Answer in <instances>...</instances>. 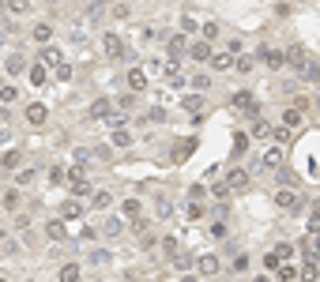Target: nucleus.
Instances as JSON below:
<instances>
[{
	"mask_svg": "<svg viewBox=\"0 0 320 282\" xmlns=\"http://www.w3.org/2000/svg\"><path fill=\"white\" fill-rule=\"evenodd\" d=\"M64 177H68L64 166H49V181H53V184H64Z\"/></svg>",
	"mask_w": 320,
	"mask_h": 282,
	"instance_id": "obj_34",
	"label": "nucleus"
},
{
	"mask_svg": "<svg viewBox=\"0 0 320 282\" xmlns=\"http://www.w3.org/2000/svg\"><path fill=\"white\" fill-rule=\"evenodd\" d=\"M192 87H196V91H207L211 79H207V75H192Z\"/></svg>",
	"mask_w": 320,
	"mask_h": 282,
	"instance_id": "obj_43",
	"label": "nucleus"
},
{
	"mask_svg": "<svg viewBox=\"0 0 320 282\" xmlns=\"http://www.w3.org/2000/svg\"><path fill=\"white\" fill-rule=\"evenodd\" d=\"M283 128H302V109H294V105H290V109L283 113Z\"/></svg>",
	"mask_w": 320,
	"mask_h": 282,
	"instance_id": "obj_17",
	"label": "nucleus"
},
{
	"mask_svg": "<svg viewBox=\"0 0 320 282\" xmlns=\"http://www.w3.org/2000/svg\"><path fill=\"white\" fill-rule=\"evenodd\" d=\"M283 260H279V252H264V271H275Z\"/></svg>",
	"mask_w": 320,
	"mask_h": 282,
	"instance_id": "obj_32",
	"label": "nucleus"
},
{
	"mask_svg": "<svg viewBox=\"0 0 320 282\" xmlns=\"http://www.w3.org/2000/svg\"><path fill=\"white\" fill-rule=\"evenodd\" d=\"M253 135H256V139H271V124H264V121H260L256 128H253Z\"/></svg>",
	"mask_w": 320,
	"mask_h": 282,
	"instance_id": "obj_38",
	"label": "nucleus"
},
{
	"mask_svg": "<svg viewBox=\"0 0 320 282\" xmlns=\"http://www.w3.org/2000/svg\"><path fill=\"white\" fill-rule=\"evenodd\" d=\"M302 79L305 83H320V61H305L302 64Z\"/></svg>",
	"mask_w": 320,
	"mask_h": 282,
	"instance_id": "obj_11",
	"label": "nucleus"
},
{
	"mask_svg": "<svg viewBox=\"0 0 320 282\" xmlns=\"http://www.w3.org/2000/svg\"><path fill=\"white\" fill-rule=\"evenodd\" d=\"M45 233H49L53 241H61V237H64V226H61V222H49V226H45Z\"/></svg>",
	"mask_w": 320,
	"mask_h": 282,
	"instance_id": "obj_37",
	"label": "nucleus"
},
{
	"mask_svg": "<svg viewBox=\"0 0 320 282\" xmlns=\"http://www.w3.org/2000/svg\"><path fill=\"white\" fill-rule=\"evenodd\" d=\"M173 264H177L181 271H185V267H192V256H181V252H177V256H173Z\"/></svg>",
	"mask_w": 320,
	"mask_h": 282,
	"instance_id": "obj_46",
	"label": "nucleus"
},
{
	"mask_svg": "<svg viewBox=\"0 0 320 282\" xmlns=\"http://www.w3.org/2000/svg\"><path fill=\"white\" fill-rule=\"evenodd\" d=\"M200 102H203V98H200V94H189V98H185V102H181V105H185V109H192V113H196V109H200Z\"/></svg>",
	"mask_w": 320,
	"mask_h": 282,
	"instance_id": "obj_41",
	"label": "nucleus"
},
{
	"mask_svg": "<svg viewBox=\"0 0 320 282\" xmlns=\"http://www.w3.org/2000/svg\"><path fill=\"white\" fill-rule=\"evenodd\" d=\"M23 68H26V57H23V53H12V57L4 61V72H8V75H23Z\"/></svg>",
	"mask_w": 320,
	"mask_h": 282,
	"instance_id": "obj_8",
	"label": "nucleus"
},
{
	"mask_svg": "<svg viewBox=\"0 0 320 282\" xmlns=\"http://www.w3.org/2000/svg\"><path fill=\"white\" fill-rule=\"evenodd\" d=\"M275 203L283 211H298V192H290V188H279L275 192Z\"/></svg>",
	"mask_w": 320,
	"mask_h": 282,
	"instance_id": "obj_6",
	"label": "nucleus"
},
{
	"mask_svg": "<svg viewBox=\"0 0 320 282\" xmlns=\"http://www.w3.org/2000/svg\"><path fill=\"white\" fill-rule=\"evenodd\" d=\"M31 34H34V42H49V38H53V26H49V23H38Z\"/></svg>",
	"mask_w": 320,
	"mask_h": 282,
	"instance_id": "obj_23",
	"label": "nucleus"
},
{
	"mask_svg": "<svg viewBox=\"0 0 320 282\" xmlns=\"http://www.w3.org/2000/svg\"><path fill=\"white\" fill-rule=\"evenodd\" d=\"M45 68H53V64H61V53H57V49H45V61H42Z\"/></svg>",
	"mask_w": 320,
	"mask_h": 282,
	"instance_id": "obj_42",
	"label": "nucleus"
},
{
	"mask_svg": "<svg viewBox=\"0 0 320 282\" xmlns=\"http://www.w3.org/2000/svg\"><path fill=\"white\" fill-rule=\"evenodd\" d=\"M234 68L241 75H249V72H253V57H234Z\"/></svg>",
	"mask_w": 320,
	"mask_h": 282,
	"instance_id": "obj_30",
	"label": "nucleus"
},
{
	"mask_svg": "<svg viewBox=\"0 0 320 282\" xmlns=\"http://www.w3.org/2000/svg\"><path fill=\"white\" fill-rule=\"evenodd\" d=\"M128 143H132L128 132H113V147H128Z\"/></svg>",
	"mask_w": 320,
	"mask_h": 282,
	"instance_id": "obj_39",
	"label": "nucleus"
},
{
	"mask_svg": "<svg viewBox=\"0 0 320 282\" xmlns=\"http://www.w3.org/2000/svg\"><path fill=\"white\" fill-rule=\"evenodd\" d=\"M245 147H249V135H245V132H237V139H234V151L241 154V151H245Z\"/></svg>",
	"mask_w": 320,
	"mask_h": 282,
	"instance_id": "obj_44",
	"label": "nucleus"
},
{
	"mask_svg": "<svg viewBox=\"0 0 320 282\" xmlns=\"http://www.w3.org/2000/svg\"><path fill=\"white\" fill-rule=\"evenodd\" d=\"M275 271H279V278H283V282H298V267H290V264H279Z\"/></svg>",
	"mask_w": 320,
	"mask_h": 282,
	"instance_id": "obj_27",
	"label": "nucleus"
},
{
	"mask_svg": "<svg viewBox=\"0 0 320 282\" xmlns=\"http://www.w3.org/2000/svg\"><path fill=\"white\" fill-rule=\"evenodd\" d=\"M102 49H105L110 61H124V57H128V45H124L121 34H105V38H102Z\"/></svg>",
	"mask_w": 320,
	"mask_h": 282,
	"instance_id": "obj_1",
	"label": "nucleus"
},
{
	"mask_svg": "<svg viewBox=\"0 0 320 282\" xmlns=\"http://www.w3.org/2000/svg\"><path fill=\"white\" fill-rule=\"evenodd\" d=\"M234 105H237V109H245L249 117H256V113H260V102H256V94H253V91L234 94Z\"/></svg>",
	"mask_w": 320,
	"mask_h": 282,
	"instance_id": "obj_2",
	"label": "nucleus"
},
{
	"mask_svg": "<svg viewBox=\"0 0 320 282\" xmlns=\"http://www.w3.org/2000/svg\"><path fill=\"white\" fill-rule=\"evenodd\" d=\"M15 181H19V184H31V181H34V170H31V166H26V170H15Z\"/></svg>",
	"mask_w": 320,
	"mask_h": 282,
	"instance_id": "obj_36",
	"label": "nucleus"
},
{
	"mask_svg": "<svg viewBox=\"0 0 320 282\" xmlns=\"http://www.w3.org/2000/svg\"><path fill=\"white\" fill-rule=\"evenodd\" d=\"M19 203H23V200H19V192H15V188H8V192H4V207H8V211H15Z\"/></svg>",
	"mask_w": 320,
	"mask_h": 282,
	"instance_id": "obj_31",
	"label": "nucleus"
},
{
	"mask_svg": "<svg viewBox=\"0 0 320 282\" xmlns=\"http://www.w3.org/2000/svg\"><path fill=\"white\" fill-rule=\"evenodd\" d=\"M249 267V256H234V271H245Z\"/></svg>",
	"mask_w": 320,
	"mask_h": 282,
	"instance_id": "obj_49",
	"label": "nucleus"
},
{
	"mask_svg": "<svg viewBox=\"0 0 320 282\" xmlns=\"http://www.w3.org/2000/svg\"><path fill=\"white\" fill-rule=\"evenodd\" d=\"M253 282H271V275H268V271H264V275H256Z\"/></svg>",
	"mask_w": 320,
	"mask_h": 282,
	"instance_id": "obj_51",
	"label": "nucleus"
},
{
	"mask_svg": "<svg viewBox=\"0 0 320 282\" xmlns=\"http://www.w3.org/2000/svg\"><path fill=\"white\" fill-rule=\"evenodd\" d=\"M45 72H49V68H45V64H34V68H31V83H34V87H42L45 79H49V75H45Z\"/></svg>",
	"mask_w": 320,
	"mask_h": 282,
	"instance_id": "obj_24",
	"label": "nucleus"
},
{
	"mask_svg": "<svg viewBox=\"0 0 320 282\" xmlns=\"http://www.w3.org/2000/svg\"><path fill=\"white\" fill-rule=\"evenodd\" d=\"M19 162H23V154H19V151L0 154V170H19Z\"/></svg>",
	"mask_w": 320,
	"mask_h": 282,
	"instance_id": "obj_18",
	"label": "nucleus"
},
{
	"mask_svg": "<svg viewBox=\"0 0 320 282\" xmlns=\"http://www.w3.org/2000/svg\"><path fill=\"white\" fill-rule=\"evenodd\" d=\"M0 15H4V0H0Z\"/></svg>",
	"mask_w": 320,
	"mask_h": 282,
	"instance_id": "obj_53",
	"label": "nucleus"
},
{
	"mask_svg": "<svg viewBox=\"0 0 320 282\" xmlns=\"http://www.w3.org/2000/svg\"><path fill=\"white\" fill-rule=\"evenodd\" d=\"M117 102H121V109H132V105H136V98H132V94H121Z\"/></svg>",
	"mask_w": 320,
	"mask_h": 282,
	"instance_id": "obj_48",
	"label": "nucleus"
},
{
	"mask_svg": "<svg viewBox=\"0 0 320 282\" xmlns=\"http://www.w3.org/2000/svg\"><path fill=\"white\" fill-rule=\"evenodd\" d=\"M45 117H49V109H45L42 102H31V105H26V121H31V124H45Z\"/></svg>",
	"mask_w": 320,
	"mask_h": 282,
	"instance_id": "obj_7",
	"label": "nucleus"
},
{
	"mask_svg": "<svg viewBox=\"0 0 320 282\" xmlns=\"http://www.w3.org/2000/svg\"><path fill=\"white\" fill-rule=\"evenodd\" d=\"M61 218H64V222L83 218V203H79V200H64V203H61Z\"/></svg>",
	"mask_w": 320,
	"mask_h": 282,
	"instance_id": "obj_4",
	"label": "nucleus"
},
{
	"mask_svg": "<svg viewBox=\"0 0 320 282\" xmlns=\"http://www.w3.org/2000/svg\"><path fill=\"white\" fill-rule=\"evenodd\" d=\"M316 275H320L316 264H305V267H302V282H316Z\"/></svg>",
	"mask_w": 320,
	"mask_h": 282,
	"instance_id": "obj_35",
	"label": "nucleus"
},
{
	"mask_svg": "<svg viewBox=\"0 0 320 282\" xmlns=\"http://www.w3.org/2000/svg\"><path fill=\"white\" fill-rule=\"evenodd\" d=\"M260 166H264V170H279V166H283V147H268L264 158H260Z\"/></svg>",
	"mask_w": 320,
	"mask_h": 282,
	"instance_id": "obj_5",
	"label": "nucleus"
},
{
	"mask_svg": "<svg viewBox=\"0 0 320 282\" xmlns=\"http://www.w3.org/2000/svg\"><path fill=\"white\" fill-rule=\"evenodd\" d=\"M0 42H4V34H0Z\"/></svg>",
	"mask_w": 320,
	"mask_h": 282,
	"instance_id": "obj_54",
	"label": "nucleus"
},
{
	"mask_svg": "<svg viewBox=\"0 0 320 282\" xmlns=\"http://www.w3.org/2000/svg\"><path fill=\"white\" fill-rule=\"evenodd\" d=\"M189 53H192V61H211V42H192Z\"/></svg>",
	"mask_w": 320,
	"mask_h": 282,
	"instance_id": "obj_13",
	"label": "nucleus"
},
{
	"mask_svg": "<svg viewBox=\"0 0 320 282\" xmlns=\"http://www.w3.org/2000/svg\"><path fill=\"white\" fill-rule=\"evenodd\" d=\"M154 207H158V215H162V218H170V215H173V203H170V196H158V200H154Z\"/></svg>",
	"mask_w": 320,
	"mask_h": 282,
	"instance_id": "obj_28",
	"label": "nucleus"
},
{
	"mask_svg": "<svg viewBox=\"0 0 320 282\" xmlns=\"http://www.w3.org/2000/svg\"><path fill=\"white\" fill-rule=\"evenodd\" d=\"M57 278H61V282H79V278H83V267H79V264H64Z\"/></svg>",
	"mask_w": 320,
	"mask_h": 282,
	"instance_id": "obj_10",
	"label": "nucleus"
},
{
	"mask_svg": "<svg viewBox=\"0 0 320 282\" xmlns=\"http://www.w3.org/2000/svg\"><path fill=\"white\" fill-rule=\"evenodd\" d=\"M128 87H132V91H147V75H143V68H132V72H128Z\"/></svg>",
	"mask_w": 320,
	"mask_h": 282,
	"instance_id": "obj_14",
	"label": "nucleus"
},
{
	"mask_svg": "<svg viewBox=\"0 0 320 282\" xmlns=\"http://www.w3.org/2000/svg\"><path fill=\"white\" fill-rule=\"evenodd\" d=\"M189 218H192V222L203 218V207H200V203H192V207H189Z\"/></svg>",
	"mask_w": 320,
	"mask_h": 282,
	"instance_id": "obj_47",
	"label": "nucleus"
},
{
	"mask_svg": "<svg viewBox=\"0 0 320 282\" xmlns=\"http://www.w3.org/2000/svg\"><path fill=\"white\" fill-rule=\"evenodd\" d=\"M286 61H290V64H294V68H298V72H302V64L309 61V57H305V49H302V45H290V53H286Z\"/></svg>",
	"mask_w": 320,
	"mask_h": 282,
	"instance_id": "obj_16",
	"label": "nucleus"
},
{
	"mask_svg": "<svg viewBox=\"0 0 320 282\" xmlns=\"http://www.w3.org/2000/svg\"><path fill=\"white\" fill-rule=\"evenodd\" d=\"M260 57H264L271 68H283V53H279V49H268V45H260Z\"/></svg>",
	"mask_w": 320,
	"mask_h": 282,
	"instance_id": "obj_20",
	"label": "nucleus"
},
{
	"mask_svg": "<svg viewBox=\"0 0 320 282\" xmlns=\"http://www.w3.org/2000/svg\"><path fill=\"white\" fill-rule=\"evenodd\" d=\"M185 42H189L185 34H173V38H170V45H166L170 57H177V61H181V53H185Z\"/></svg>",
	"mask_w": 320,
	"mask_h": 282,
	"instance_id": "obj_19",
	"label": "nucleus"
},
{
	"mask_svg": "<svg viewBox=\"0 0 320 282\" xmlns=\"http://www.w3.org/2000/svg\"><path fill=\"white\" fill-rule=\"evenodd\" d=\"M166 79H170V87H181V83H185V75H181V64H170V68H166Z\"/></svg>",
	"mask_w": 320,
	"mask_h": 282,
	"instance_id": "obj_25",
	"label": "nucleus"
},
{
	"mask_svg": "<svg viewBox=\"0 0 320 282\" xmlns=\"http://www.w3.org/2000/svg\"><path fill=\"white\" fill-rule=\"evenodd\" d=\"M140 211H143L140 200H124L121 203V218H140Z\"/></svg>",
	"mask_w": 320,
	"mask_h": 282,
	"instance_id": "obj_15",
	"label": "nucleus"
},
{
	"mask_svg": "<svg viewBox=\"0 0 320 282\" xmlns=\"http://www.w3.org/2000/svg\"><path fill=\"white\" fill-rule=\"evenodd\" d=\"M110 203H113V192H94L91 196V207H98V211H105Z\"/></svg>",
	"mask_w": 320,
	"mask_h": 282,
	"instance_id": "obj_21",
	"label": "nucleus"
},
{
	"mask_svg": "<svg viewBox=\"0 0 320 282\" xmlns=\"http://www.w3.org/2000/svg\"><path fill=\"white\" fill-rule=\"evenodd\" d=\"M211 68H219V72H230V68H234V53H211Z\"/></svg>",
	"mask_w": 320,
	"mask_h": 282,
	"instance_id": "obj_12",
	"label": "nucleus"
},
{
	"mask_svg": "<svg viewBox=\"0 0 320 282\" xmlns=\"http://www.w3.org/2000/svg\"><path fill=\"white\" fill-rule=\"evenodd\" d=\"M196 267H200V275H219V256H211V252H207V256L196 260Z\"/></svg>",
	"mask_w": 320,
	"mask_h": 282,
	"instance_id": "obj_9",
	"label": "nucleus"
},
{
	"mask_svg": "<svg viewBox=\"0 0 320 282\" xmlns=\"http://www.w3.org/2000/svg\"><path fill=\"white\" fill-rule=\"evenodd\" d=\"M226 188H230V192H245V188H249V173H245V170H230V173H226Z\"/></svg>",
	"mask_w": 320,
	"mask_h": 282,
	"instance_id": "obj_3",
	"label": "nucleus"
},
{
	"mask_svg": "<svg viewBox=\"0 0 320 282\" xmlns=\"http://www.w3.org/2000/svg\"><path fill=\"white\" fill-rule=\"evenodd\" d=\"M4 8H12L15 15H26L31 12V0H4Z\"/></svg>",
	"mask_w": 320,
	"mask_h": 282,
	"instance_id": "obj_26",
	"label": "nucleus"
},
{
	"mask_svg": "<svg viewBox=\"0 0 320 282\" xmlns=\"http://www.w3.org/2000/svg\"><path fill=\"white\" fill-rule=\"evenodd\" d=\"M309 245H313V252H320V230H313V237H309Z\"/></svg>",
	"mask_w": 320,
	"mask_h": 282,
	"instance_id": "obj_50",
	"label": "nucleus"
},
{
	"mask_svg": "<svg viewBox=\"0 0 320 282\" xmlns=\"http://www.w3.org/2000/svg\"><path fill=\"white\" fill-rule=\"evenodd\" d=\"M181 282H200V278H192V275H185V278H181Z\"/></svg>",
	"mask_w": 320,
	"mask_h": 282,
	"instance_id": "obj_52",
	"label": "nucleus"
},
{
	"mask_svg": "<svg viewBox=\"0 0 320 282\" xmlns=\"http://www.w3.org/2000/svg\"><path fill=\"white\" fill-rule=\"evenodd\" d=\"M162 248H166L170 256H177V241H173V237H162Z\"/></svg>",
	"mask_w": 320,
	"mask_h": 282,
	"instance_id": "obj_45",
	"label": "nucleus"
},
{
	"mask_svg": "<svg viewBox=\"0 0 320 282\" xmlns=\"http://www.w3.org/2000/svg\"><path fill=\"white\" fill-rule=\"evenodd\" d=\"M15 98H19L15 87H0V102H4V105H8V102H15Z\"/></svg>",
	"mask_w": 320,
	"mask_h": 282,
	"instance_id": "obj_33",
	"label": "nucleus"
},
{
	"mask_svg": "<svg viewBox=\"0 0 320 282\" xmlns=\"http://www.w3.org/2000/svg\"><path fill=\"white\" fill-rule=\"evenodd\" d=\"M110 113H113V105H110V102H105V98L91 105V117H94V121H102V117H110Z\"/></svg>",
	"mask_w": 320,
	"mask_h": 282,
	"instance_id": "obj_22",
	"label": "nucleus"
},
{
	"mask_svg": "<svg viewBox=\"0 0 320 282\" xmlns=\"http://www.w3.org/2000/svg\"><path fill=\"white\" fill-rule=\"evenodd\" d=\"M105 233H110V237H121L124 233V218H110L105 222Z\"/></svg>",
	"mask_w": 320,
	"mask_h": 282,
	"instance_id": "obj_29",
	"label": "nucleus"
},
{
	"mask_svg": "<svg viewBox=\"0 0 320 282\" xmlns=\"http://www.w3.org/2000/svg\"><path fill=\"white\" fill-rule=\"evenodd\" d=\"M53 68H57V79H61V83H64V79H72V68H68L64 61H61V64H53Z\"/></svg>",
	"mask_w": 320,
	"mask_h": 282,
	"instance_id": "obj_40",
	"label": "nucleus"
}]
</instances>
